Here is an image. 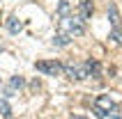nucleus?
<instances>
[{
	"mask_svg": "<svg viewBox=\"0 0 122 119\" xmlns=\"http://www.w3.org/2000/svg\"><path fill=\"white\" fill-rule=\"evenodd\" d=\"M35 69L44 76H58L62 73V62L58 60H39V62H35Z\"/></svg>",
	"mask_w": 122,
	"mask_h": 119,
	"instance_id": "7ed1b4c3",
	"label": "nucleus"
},
{
	"mask_svg": "<svg viewBox=\"0 0 122 119\" xmlns=\"http://www.w3.org/2000/svg\"><path fill=\"white\" fill-rule=\"evenodd\" d=\"M111 39L115 41L117 46H122V30L117 27V30H111Z\"/></svg>",
	"mask_w": 122,
	"mask_h": 119,
	"instance_id": "9b49d317",
	"label": "nucleus"
},
{
	"mask_svg": "<svg viewBox=\"0 0 122 119\" xmlns=\"http://www.w3.org/2000/svg\"><path fill=\"white\" fill-rule=\"evenodd\" d=\"M69 41H71V37L69 34H65V32H58L53 37V46H67Z\"/></svg>",
	"mask_w": 122,
	"mask_h": 119,
	"instance_id": "9d476101",
	"label": "nucleus"
},
{
	"mask_svg": "<svg viewBox=\"0 0 122 119\" xmlns=\"http://www.w3.org/2000/svg\"><path fill=\"white\" fill-rule=\"evenodd\" d=\"M108 21H111V25H113V30L120 27V14H117L115 2H108Z\"/></svg>",
	"mask_w": 122,
	"mask_h": 119,
	"instance_id": "6e6552de",
	"label": "nucleus"
},
{
	"mask_svg": "<svg viewBox=\"0 0 122 119\" xmlns=\"http://www.w3.org/2000/svg\"><path fill=\"white\" fill-rule=\"evenodd\" d=\"M21 87H23V78H21V76H12V78H9V82H7V87H5V99L14 96V94H16V89H21Z\"/></svg>",
	"mask_w": 122,
	"mask_h": 119,
	"instance_id": "39448f33",
	"label": "nucleus"
},
{
	"mask_svg": "<svg viewBox=\"0 0 122 119\" xmlns=\"http://www.w3.org/2000/svg\"><path fill=\"white\" fill-rule=\"evenodd\" d=\"M60 32L69 34V37H81L85 32V21L81 16H67L60 18Z\"/></svg>",
	"mask_w": 122,
	"mask_h": 119,
	"instance_id": "f257e3e1",
	"label": "nucleus"
},
{
	"mask_svg": "<svg viewBox=\"0 0 122 119\" xmlns=\"http://www.w3.org/2000/svg\"><path fill=\"white\" fill-rule=\"evenodd\" d=\"M58 16H60V18L71 16V2H69V0H60V5H58Z\"/></svg>",
	"mask_w": 122,
	"mask_h": 119,
	"instance_id": "1a4fd4ad",
	"label": "nucleus"
},
{
	"mask_svg": "<svg viewBox=\"0 0 122 119\" xmlns=\"http://www.w3.org/2000/svg\"><path fill=\"white\" fill-rule=\"evenodd\" d=\"M115 112V101L111 99L108 94H102L95 99V114H108Z\"/></svg>",
	"mask_w": 122,
	"mask_h": 119,
	"instance_id": "20e7f679",
	"label": "nucleus"
},
{
	"mask_svg": "<svg viewBox=\"0 0 122 119\" xmlns=\"http://www.w3.org/2000/svg\"><path fill=\"white\" fill-rule=\"evenodd\" d=\"M0 21H2V12H0Z\"/></svg>",
	"mask_w": 122,
	"mask_h": 119,
	"instance_id": "2eb2a0df",
	"label": "nucleus"
},
{
	"mask_svg": "<svg viewBox=\"0 0 122 119\" xmlns=\"http://www.w3.org/2000/svg\"><path fill=\"white\" fill-rule=\"evenodd\" d=\"M0 112H2V117H5V119L12 117V110H9V103H7V101H2V103H0Z\"/></svg>",
	"mask_w": 122,
	"mask_h": 119,
	"instance_id": "f8f14e48",
	"label": "nucleus"
},
{
	"mask_svg": "<svg viewBox=\"0 0 122 119\" xmlns=\"http://www.w3.org/2000/svg\"><path fill=\"white\" fill-rule=\"evenodd\" d=\"M99 119H122L120 114H97Z\"/></svg>",
	"mask_w": 122,
	"mask_h": 119,
	"instance_id": "ddd939ff",
	"label": "nucleus"
},
{
	"mask_svg": "<svg viewBox=\"0 0 122 119\" xmlns=\"http://www.w3.org/2000/svg\"><path fill=\"white\" fill-rule=\"evenodd\" d=\"M78 12H81L83 21H90L92 14H95V2H92V0H81V2H78Z\"/></svg>",
	"mask_w": 122,
	"mask_h": 119,
	"instance_id": "423d86ee",
	"label": "nucleus"
},
{
	"mask_svg": "<svg viewBox=\"0 0 122 119\" xmlns=\"http://www.w3.org/2000/svg\"><path fill=\"white\" fill-rule=\"evenodd\" d=\"M5 27H7V32H9V34H19L21 30H23V23H21L16 16H9V18L5 21Z\"/></svg>",
	"mask_w": 122,
	"mask_h": 119,
	"instance_id": "0eeeda50",
	"label": "nucleus"
},
{
	"mask_svg": "<svg viewBox=\"0 0 122 119\" xmlns=\"http://www.w3.org/2000/svg\"><path fill=\"white\" fill-rule=\"evenodd\" d=\"M71 119H83V117H78V114H74V117H71Z\"/></svg>",
	"mask_w": 122,
	"mask_h": 119,
	"instance_id": "4468645a",
	"label": "nucleus"
},
{
	"mask_svg": "<svg viewBox=\"0 0 122 119\" xmlns=\"http://www.w3.org/2000/svg\"><path fill=\"white\" fill-rule=\"evenodd\" d=\"M62 73H65L67 78H71V80H85L90 76L88 73V64H85V62L78 64V62H74V60L62 62Z\"/></svg>",
	"mask_w": 122,
	"mask_h": 119,
	"instance_id": "f03ea898",
	"label": "nucleus"
}]
</instances>
